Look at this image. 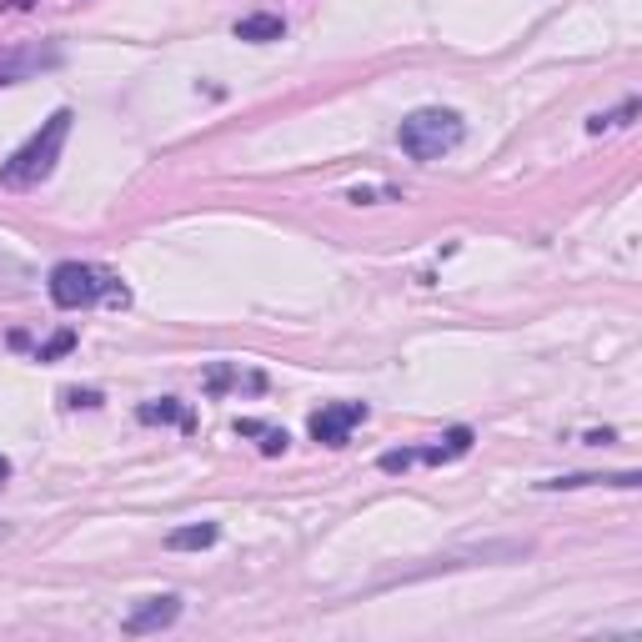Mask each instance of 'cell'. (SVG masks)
I'll use <instances>...</instances> for the list:
<instances>
[{
    "label": "cell",
    "mask_w": 642,
    "mask_h": 642,
    "mask_svg": "<svg viewBox=\"0 0 642 642\" xmlns=\"http://www.w3.org/2000/svg\"><path fill=\"white\" fill-rule=\"evenodd\" d=\"M45 292H51V302L61 306V312H86V306H101V302L131 306L126 282L96 262H61L51 272V282H45Z\"/></svg>",
    "instance_id": "1"
},
{
    "label": "cell",
    "mask_w": 642,
    "mask_h": 642,
    "mask_svg": "<svg viewBox=\"0 0 642 642\" xmlns=\"http://www.w3.org/2000/svg\"><path fill=\"white\" fill-rule=\"evenodd\" d=\"M71 110L61 106L51 120H45L41 131L31 136V141L21 146V151H11V161L0 166V181L6 186H41L45 176L55 171V161H61V151H66V136H71Z\"/></svg>",
    "instance_id": "2"
},
{
    "label": "cell",
    "mask_w": 642,
    "mask_h": 642,
    "mask_svg": "<svg viewBox=\"0 0 642 642\" xmlns=\"http://www.w3.org/2000/svg\"><path fill=\"white\" fill-rule=\"evenodd\" d=\"M462 136H467V126H462L457 110L446 106H422L412 116H402V126H397V141L412 161H442L462 146Z\"/></svg>",
    "instance_id": "3"
},
{
    "label": "cell",
    "mask_w": 642,
    "mask_h": 642,
    "mask_svg": "<svg viewBox=\"0 0 642 642\" xmlns=\"http://www.w3.org/2000/svg\"><path fill=\"white\" fill-rule=\"evenodd\" d=\"M367 422V402H331V407H322V412H312V436L322 446H347L351 442V432Z\"/></svg>",
    "instance_id": "4"
},
{
    "label": "cell",
    "mask_w": 642,
    "mask_h": 642,
    "mask_svg": "<svg viewBox=\"0 0 642 642\" xmlns=\"http://www.w3.org/2000/svg\"><path fill=\"white\" fill-rule=\"evenodd\" d=\"M176 618H181V598H176V592H161V598H146L141 608L126 612V618H120V632H126V638H146V632L171 628Z\"/></svg>",
    "instance_id": "5"
},
{
    "label": "cell",
    "mask_w": 642,
    "mask_h": 642,
    "mask_svg": "<svg viewBox=\"0 0 642 642\" xmlns=\"http://www.w3.org/2000/svg\"><path fill=\"white\" fill-rule=\"evenodd\" d=\"M201 387H207L211 397H221V392H262L266 377H262V371H241L236 361H211L207 377H201Z\"/></svg>",
    "instance_id": "6"
},
{
    "label": "cell",
    "mask_w": 642,
    "mask_h": 642,
    "mask_svg": "<svg viewBox=\"0 0 642 642\" xmlns=\"http://www.w3.org/2000/svg\"><path fill=\"white\" fill-rule=\"evenodd\" d=\"M638 487V472H572V477H547V482H537V487L543 492H577V487Z\"/></svg>",
    "instance_id": "7"
},
{
    "label": "cell",
    "mask_w": 642,
    "mask_h": 642,
    "mask_svg": "<svg viewBox=\"0 0 642 642\" xmlns=\"http://www.w3.org/2000/svg\"><path fill=\"white\" fill-rule=\"evenodd\" d=\"M472 452V427H452L446 436H436L432 446H417V462H432V467H442V462H457Z\"/></svg>",
    "instance_id": "8"
},
{
    "label": "cell",
    "mask_w": 642,
    "mask_h": 642,
    "mask_svg": "<svg viewBox=\"0 0 642 642\" xmlns=\"http://www.w3.org/2000/svg\"><path fill=\"white\" fill-rule=\"evenodd\" d=\"M286 35V21L272 11H256V15H241L236 21V41H251V45H266V41H282Z\"/></svg>",
    "instance_id": "9"
},
{
    "label": "cell",
    "mask_w": 642,
    "mask_h": 642,
    "mask_svg": "<svg viewBox=\"0 0 642 642\" xmlns=\"http://www.w3.org/2000/svg\"><path fill=\"white\" fill-rule=\"evenodd\" d=\"M236 436H251V442L262 446L266 457H282V452H286V442H292V436H286V427L256 422V417H241V422H236Z\"/></svg>",
    "instance_id": "10"
},
{
    "label": "cell",
    "mask_w": 642,
    "mask_h": 642,
    "mask_svg": "<svg viewBox=\"0 0 642 642\" xmlns=\"http://www.w3.org/2000/svg\"><path fill=\"white\" fill-rule=\"evenodd\" d=\"M217 537H221L217 523H197V527L166 533V547H171V552H207V547H217Z\"/></svg>",
    "instance_id": "11"
},
{
    "label": "cell",
    "mask_w": 642,
    "mask_h": 642,
    "mask_svg": "<svg viewBox=\"0 0 642 642\" xmlns=\"http://www.w3.org/2000/svg\"><path fill=\"white\" fill-rule=\"evenodd\" d=\"M41 66H55V51H31V55H11V61H0V86H11V81H21L25 71H41Z\"/></svg>",
    "instance_id": "12"
},
{
    "label": "cell",
    "mask_w": 642,
    "mask_h": 642,
    "mask_svg": "<svg viewBox=\"0 0 642 642\" xmlns=\"http://www.w3.org/2000/svg\"><path fill=\"white\" fill-rule=\"evenodd\" d=\"M136 417H141V422L146 427H156V422H181V427H191V412H186V407L181 402H176V397H161V402H146L141 407V412H136Z\"/></svg>",
    "instance_id": "13"
},
{
    "label": "cell",
    "mask_w": 642,
    "mask_h": 642,
    "mask_svg": "<svg viewBox=\"0 0 642 642\" xmlns=\"http://www.w3.org/2000/svg\"><path fill=\"white\" fill-rule=\"evenodd\" d=\"M632 116H638V101H622V106L608 110V116H592V120H588V131L602 136V131H612V126H628Z\"/></svg>",
    "instance_id": "14"
},
{
    "label": "cell",
    "mask_w": 642,
    "mask_h": 642,
    "mask_svg": "<svg viewBox=\"0 0 642 642\" xmlns=\"http://www.w3.org/2000/svg\"><path fill=\"white\" fill-rule=\"evenodd\" d=\"M71 347H76V331H55V337L45 341L41 351H35V361H55V357H66Z\"/></svg>",
    "instance_id": "15"
},
{
    "label": "cell",
    "mask_w": 642,
    "mask_h": 642,
    "mask_svg": "<svg viewBox=\"0 0 642 642\" xmlns=\"http://www.w3.org/2000/svg\"><path fill=\"white\" fill-rule=\"evenodd\" d=\"M377 467L381 472H407V467H417V452H381Z\"/></svg>",
    "instance_id": "16"
},
{
    "label": "cell",
    "mask_w": 642,
    "mask_h": 642,
    "mask_svg": "<svg viewBox=\"0 0 642 642\" xmlns=\"http://www.w3.org/2000/svg\"><path fill=\"white\" fill-rule=\"evenodd\" d=\"M71 407H101V392H66Z\"/></svg>",
    "instance_id": "17"
},
{
    "label": "cell",
    "mask_w": 642,
    "mask_h": 642,
    "mask_svg": "<svg viewBox=\"0 0 642 642\" xmlns=\"http://www.w3.org/2000/svg\"><path fill=\"white\" fill-rule=\"evenodd\" d=\"M0 477H11V462H6V457H0Z\"/></svg>",
    "instance_id": "18"
},
{
    "label": "cell",
    "mask_w": 642,
    "mask_h": 642,
    "mask_svg": "<svg viewBox=\"0 0 642 642\" xmlns=\"http://www.w3.org/2000/svg\"><path fill=\"white\" fill-rule=\"evenodd\" d=\"M6 537H11V527H6V523H0V543H6Z\"/></svg>",
    "instance_id": "19"
}]
</instances>
